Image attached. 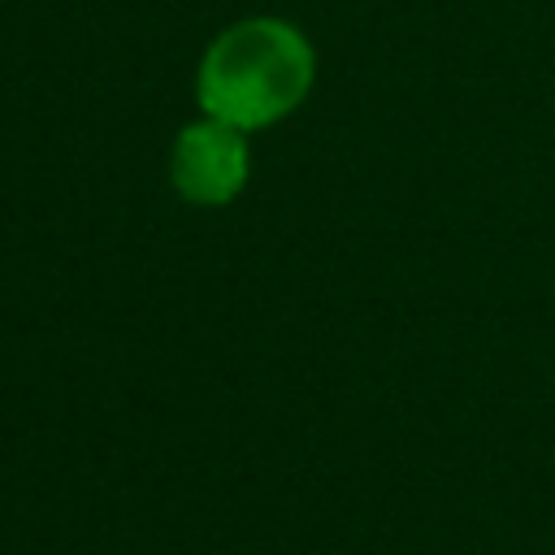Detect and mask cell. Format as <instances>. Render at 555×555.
I'll return each instance as SVG.
<instances>
[{"label": "cell", "mask_w": 555, "mask_h": 555, "mask_svg": "<svg viewBox=\"0 0 555 555\" xmlns=\"http://www.w3.org/2000/svg\"><path fill=\"white\" fill-rule=\"evenodd\" d=\"M317 82V52L295 22L243 17L212 35L195 69V104L238 130L286 121Z\"/></svg>", "instance_id": "obj_1"}, {"label": "cell", "mask_w": 555, "mask_h": 555, "mask_svg": "<svg viewBox=\"0 0 555 555\" xmlns=\"http://www.w3.org/2000/svg\"><path fill=\"white\" fill-rule=\"evenodd\" d=\"M251 178V139L217 117H195L173 134L169 182L191 208H225L243 195Z\"/></svg>", "instance_id": "obj_2"}]
</instances>
